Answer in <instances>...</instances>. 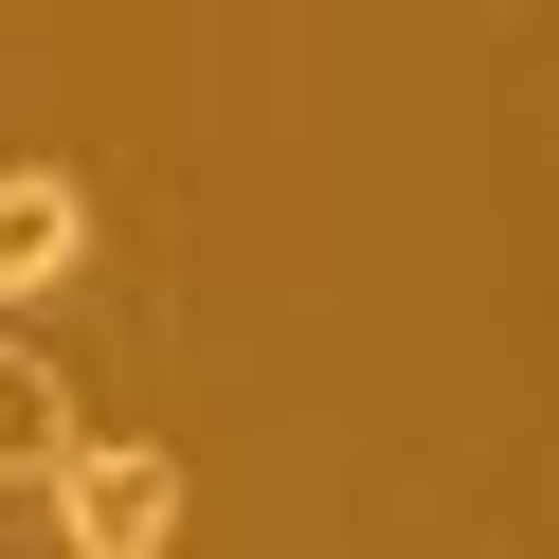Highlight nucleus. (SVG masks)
Here are the masks:
<instances>
[{
    "instance_id": "nucleus-3",
    "label": "nucleus",
    "mask_w": 559,
    "mask_h": 559,
    "mask_svg": "<svg viewBox=\"0 0 559 559\" xmlns=\"http://www.w3.org/2000/svg\"><path fill=\"white\" fill-rule=\"evenodd\" d=\"M91 451V415H73V379L37 361V343H0V487H37L55 506V469Z\"/></svg>"
},
{
    "instance_id": "nucleus-1",
    "label": "nucleus",
    "mask_w": 559,
    "mask_h": 559,
    "mask_svg": "<svg viewBox=\"0 0 559 559\" xmlns=\"http://www.w3.org/2000/svg\"><path fill=\"white\" fill-rule=\"evenodd\" d=\"M55 542L73 559H181V451L163 433H91L55 469Z\"/></svg>"
},
{
    "instance_id": "nucleus-2",
    "label": "nucleus",
    "mask_w": 559,
    "mask_h": 559,
    "mask_svg": "<svg viewBox=\"0 0 559 559\" xmlns=\"http://www.w3.org/2000/svg\"><path fill=\"white\" fill-rule=\"evenodd\" d=\"M91 271V181L73 163H0V307H55Z\"/></svg>"
}]
</instances>
